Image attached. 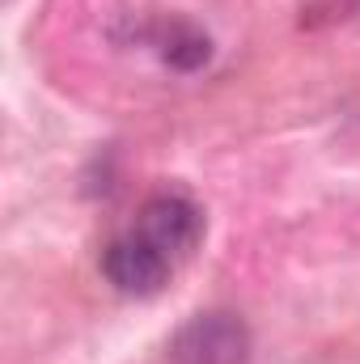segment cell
Listing matches in <instances>:
<instances>
[{
	"instance_id": "3",
	"label": "cell",
	"mask_w": 360,
	"mask_h": 364,
	"mask_svg": "<svg viewBox=\"0 0 360 364\" xmlns=\"http://www.w3.org/2000/svg\"><path fill=\"white\" fill-rule=\"evenodd\" d=\"M102 275L123 292V296H153L170 284L174 263L136 229L110 237V246L102 250Z\"/></svg>"
},
{
	"instance_id": "1",
	"label": "cell",
	"mask_w": 360,
	"mask_h": 364,
	"mask_svg": "<svg viewBox=\"0 0 360 364\" xmlns=\"http://www.w3.org/2000/svg\"><path fill=\"white\" fill-rule=\"evenodd\" d=\"M250 343V326L233 309H208L174 331L170 356L174 364H246Z\"/></svg>"
},
{
	"instance_id": "2",
	"label": "cell",
	"mask_w": 360,
	"mask_h": 364,
	"mask_svg": "<svg viewBox=\"0 0 360 364\" xmlns=\"http://www.w3.org/2000/svg\"><path fill=\"white\" fill-rule=\"evenodd\" d=\"M132 229L144 233L179 267L182 259L203 242V212H199L195 199H186L179 191H157V195L144 199V208H140V216H136Z\"/></svg>"
},
{
	"instance_id": "4",
	"label": "cell",
	"mask_w": 360,
	"mask_h": 364,
	"mask_svg": "<svg viewBox=\"0 0 360 364\" xmlns=\"http://www.w3.org/2000/svg\"><path fill=\"white\" fill-rule=\"evenodd\" d=\"M149 43H153L157 55H162L170 68H179V73H195V68H203V64L212 60V38H208L195 21H186V17H162V21L149 30Z\"/></svg>"
}]
</instances>
